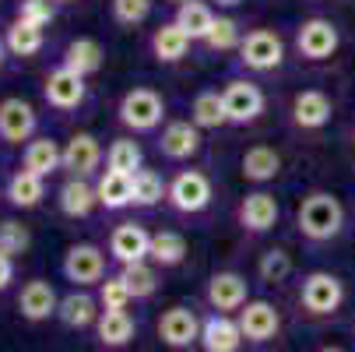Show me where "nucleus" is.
I'll use <instances>...</instances> for the list:
<instances>
[{
	"label": "nucleus",
	"instance_id": "20",
	"mask_svg": "<svg viewBox=\"0 0 355 352\" xmlns=\"http://www.w3.org/2000/svg\"><path fill=\"white\" fill-rule=\"evenodd\" d=\"M243 342V328L229 314H211L200 321V349L205 352H239Z\"/></svg>",
	"mask_w": 355,
	"mask_h": 352
},
{
	"label": "nucleus",
	"instance_id": "43",
	"mask_svg": "<svg viewBox=\"0 0 355 352\" xmlns=\"http://www.w3.org/2000/svg\"><path fill=\"white\" fill-rule=\"evenodd\" d=\"M11 282H15V258L0 250V292H4Z\"/></svg>",
	"mask_w": 355,
	"mask_h": 352
},
{
	"label": "nucleus",
	"instance_id": "5",
	"mask_svg": "<svg viewBox=\"0 0 355 352\" xmlns=\"http://www.w3.org/2000/svg\"><path fill=\"white\" fill-rule=\"evenodd\" d=\"M166 201H169V208L180 212V215H200V212L211 205V180H208V173H200V169H180L169 180Z\"/></svg>",
	"mask_w": 355,
	"mask_h": 352
},
{
	"label": "nucleus",
	"instance_id": "11",
	"mask_svg": "<svg viewBox=\"0 0 355 352\" xmlns=\"http://www.w3.org/2000/svg\"><path fill=\"white\" fill-rule=\"evenodd\" d=\"M205 299L215 314H239L250 299V289H246V278L239 271H215L208 278V289H205Z\"/></svg>",
	"mask_w": 355,
	"mask_h": 352
},
{
	"label": "nucleus",
	"instance_id": "34",
	"mask_svg": "<svg viewBox=\"0 0 355 352\" xmlns=\"http://www.w3.org/2000/svg\"><path fill=\"white\" fill-rule=\"evenodd\" d=\"M120 278L127 282L134 299H151L159 292V265L151 261H134V265H120Z\"/></svg>",
	"mask_w": 355,
	"mask_h": 352
},
{
	"label": "nucleus",
	"instance_id": "19",
	"mask_svg": "<svg viewBox=\"0 0 355 352\" xmlns=\"http://www.w3.org/2000/svg\"><path fill=\"white\" fill-rule=\"evenodd\" d=\"M159 338L169 349H190L193 342H200V321L190 307H169L159 317Z\"/></svg>",
	"mask_w": 355,
	"mask_h": 352
},
{
	"label": "nucleus",
	"instance_id": "7",
	"mask_svg": "<svg viewBox=\"0 0 355 352\" xmlns=\"http://www.w3.org/2000/svg\"><path fill=\"white\" fill-rule=\"evenodd\" d=\"M60 271L78 289L98 285V282L106 278V254L95 243H74V246H67V254L60 261Z\"/></svg>",
	"mask_w": 355,
	"mask_h": 352
},
{
	"label": "nucleus",
	"instance_id": "45",
	"mask_svg": "<svg viewBox=\"0 0 355 352\" xmlns=\"http://www.w3.org/2000/svg\"><path fill=\"white\" fill-rule=\"evenodd\" d=\"M4 57H8V46H4V35H0V67H4Z\"/></svg>",
	"mask_w": 355,
	"mask_h": 352
},
{
	"label": "nucleus",
	"instance_id": "37",
	"mask_svg": "<svg viewBox=\"0 0 355 352\" xmlns=\"http://www.w3.org/2000/svg\"><path fill=\"white\" fill-rule=\"evenodd\" d=\"M239 42H243V28L229 15H218L211 32L205 35V46L211 49V53H229V49H239Z\"/></svg>",
	"mask_w": 355,
	"mask_h": 352
},
{
	"label": "nucleus",
	"instance_id": "42",
	"mask_svg": "<svg viewBox=\"0 0 355 352\" xmlns=\"http://www.w3.org/2000/svg\"><path fill=\"white\" fill-rule=\"evenodd\" d=\"M148 15H151V0H113V18H116V25L134 28V25H141Z\"/></svg>",
	"mask_w": 355,
	"mask_h": 352
},
{
	"label": "nucleus",
	"instance_id": "16",
	"mask_svg": "<svg viewBox=\"0 0 355 352\" xmlns=\"http://www.w3.org/2000/svg\"><path fill=\"white\" fill-rule=\"evenodd\" d=\"M159 152L169 162H187L200 152V127L193 120H169L159 134Z\"/></svg>",
	"mask_w": 355,
	"mask_h": 352
},
{
	"label": "nucleus",
	"instance_id": "13",
	"mask_svg": "<svg viewBox=\"0 0 355 352\" xmlns=\"http://www.w3.org/2000/svg\"><path fill=\"white\" fill-rule=\"evenodd\" d=\"M236 321L243 328V338L253 342V345L271 342L282 328V314L275 310V303H268V299H246V307L239 310Z\"/></svg>",
	"mask_w": 355,
	"mask_h": 352
},
{
	"label": "nucleus",
	"instance_id": "38",
	"mask_svg": "<svg viewBox=\"0 0 355 352\" xmlns=\"http://www.w3.org/2000/svg\"><path fill=\"white\" fill-rule=\"evenodd\" d=\"M257 275H261V282L278 285V282H285V278L292 275V258L285 254L282 246H275V250H268V254H261V261H257Z\"/></svg>",
	"mask_w": 355,
	"mask_h": 352
},
{
	"label": "nucleus",
	"instance_id": "39",
	"mask_svg": "<svg viewBox=\"0 0 355 352\" xmlns=\"http://www.w3.org/2000/svg\"><path fill=\"white\" fill-rule=\"evenodd\" d=\"M130 289L120 275H106L103 282H98V307L103 310H127L130 307Z\"/></svg>",
	"mask_w": 355,
	"mask_h": 352
},
{
	"label": "nucleus",
	"instance_id": "23",
	"mask_svg": "<svg viewBox=\"0 0 355 352\" xmlns=\"http://www.w3.org/2000/svg\"><path fill=\"white\" fill-rule=\"evenodd\" d=\"M190 42H193V39H190L176 22H162L155 32H151L148 49H151V57H155L159 64H180V60L187 57Z\"/></svg>",
	"mask_w": 355,
	"mask_h": 352
},
{
	"label": "nucleus",
	"instance_id": "10",
	"mask_svg": "<svg viewBox=\"0 0 355 352\" xmlns=\"http://www.w3.org/2000/svg\"><path fill=\"white\" fill-rule=\"evenodd\" d=\"M39 131V113L21 95L0 99V141L8 144H28Z\"/></svg>",
	"mask_w": 355,
	"mask_h": 352
},
{
	"label": "nucleus",
	"instance_id": "27",
	"mask_svg": "<svg viewBox=\"0 0 355 352\" xmlns=\"http://www.w3.org/2000/svg\"><path fill=\"white\" fill-rule=\"evenodd\" d=\"M95 194H98V205H103L106 212H123V208L134 205V176L106 169L95 180Z\"/></svg>",
	"mask_w": 355,
	"mask_h": 352
},
{
	"label": "nucleus",
	"instance_id": "29",
	"mask_svg": "<svg viewBox=\"0 0 355 352\" xmlns=\"http://www.w3.org/2000/svg\"><path fill=\"white\" fill-rule=\"evenodd\" d=\"M215 4H208V0H183V4H176V25L193 39V42H205V35L211 32L215 25Z\"/></svg>",
	"mask_w": 355,
	"mask_h": 352
},
{
	"label": "nucleus",
	"instance_id": "44",
	"mask_svg": "<svg viewBox=\"0 0 355 352\" xmlns=\"http://www.w3.org/2000/svg\"><path fill=\"white\" fill-rule=\"evenodd\" d=\"M211 4H215V8H225V11H232V8H239V4H243V0H211Z\"/></svg>",
	"mask_w": 355,
	"mask_h": 352
},
{
	"label": "nucleus",
	"instance_id": "21",
	"mask_svg": "<svg viewBox=\"0 0 355 352\" xmlns=\"http://www.w3.org/2000/svg\"><path fill=\"white\" fill-rule=\"evenodd\" d=\"M95 205H98L95 183H88L85 176H67L64 187L57 190V208L67 219H88L95 212Z\"/></svg>",
	"mask_w": 355,
	"mask_h": 352
},
{
	"label": "nucleus",
	"instance_id": "26",
	"mask_svg": "<svg viewBox=\"0 0 355 352\" xmlns=\"http://www.w3.org/2000/svg\"><path fill=\"white\" fill-rule=\"evenodd\" d=\"M239 173H243L246 183H271L282 173V156L271 144H253L239 159Z\"/></svg>",
	"mask_w": 355,
	"mask_h": 352
},
{
	"label": "nucleus",
	"instance_id": "22",
	"mask_svg": "<svg viewBox=\"0 0 355 352\" xmlns=\"http://www.w3.org/2000/svg\"><path fill=\"white\" fill-rule=\"evenodd\" d=\"M21 169L35 173V176H53L64 169V148L53 141V137H32L25 148H21Z\"/></svg>",
	"mask_w": 355,
	"mask_h": 352
},
{
	"label": "nucleus",
	"instance_id": "3",
	"mask_svg": "<svg viewBox=\"0 0 355 352\" xmlns=\"http://www.w3.org/2000/svg\"><path fill=\"white\" fill-rule=\"evenodd\" d=\"M239 64L253 74H268V71H278L282 60H285V42L275 28H253L243 35L239 42Z\"/></svg>",
	"mask_w": 355,
	"mask_h": 352
},
{
	"label": "nucleus",
	"instance_id": "33",
	"mask_svg": "<svg viewBox=\"0 0 355 352\" xmlns=\"http://www.w3.org/2000/svg\"><path fill=\"white\" fill-rule=\"evenodd\" d=\"M4 46H8V53H11V57L28 60V57H35L39 49L46 46V35H42V28H39V25L15 18V22L4 28Z\"/></svg>",
	"mask_w": 355,
	"mask_h": 352
},
{
	"label": "nucleus",
	"instance_id": "24",
	"mask_svg": "<svg viewBox=\"0 0 355 352\" xmlns=\"http://www.w3.org/2000/svg\"><path fill=\"white\" fill-rule=\"evenodd\" d=\"M98 314H103V310H98V299L92 292H85V289H74V292H67L60 299L57 321L64 328H71V331H81V328H92L98 321Z\"/></svg>",
	"mask_w": 355,
	"mask_h": 352
},
{
	"label": "nucleus",
	"instance_id": "6",
	"mask_svg": "<svg viewBox=\"0 0 355 352\" xmlns=\"http://www.w3.org/2000/svg\"><path fill=\"white\" fill-rule=\"evenodd\" d=\"M222 103H225V117L232 127H246L264 113V92L257 81L250 78H229L222 85Z\"/></svg>",
	"mask_w": 355,
	"mask_h": 352
},
{
	"label": "nucleus",
	"instance_id": "1",
	"mask_svg": "<svg viewBox=\"0 0 355 352\" xmlns=\"http://www.w3.org/2000/svg\"><path fill=\"white\" fill-rule=\"evenodd\" d=\"M295 226H299V236L310 240V243H327L341 233L345 226V208L341 201L327 190H313L302 197V205L295 212Z\"/></svg>",
	"mask_w": 355,
	"mask_h": 352
},
{
	"label": "nucleus",
	"instance_id": "40",
	"mask_svg": "<svg viewBox=\"0 0 355 352\" xmlns=\"http://www.w3.org/2000/svg\"><path fill=\"white\" fill-rule=\"evenodd\" d=\"M28 246H32L28 226H21V222H15V219H4V222H0V250H4V254L18 258V254H25Z\"/></svg>",
	"mask_w": 355,
	"mask_h": 352
},
{
	"label": "nucleus",
	"instance_id": "15",
	"mask_svg": "<svg viewBox=\"0 0 355 352\" xmlns=\"http://www.w3.org/2000/svg\"><path fill=\"white\" fill-rule=\"evenodd\" d=\"M236 222L250 233V236H261V233H271L275 222H278V201L275 194L268 190H253L239 201L236 208Z\"/></svg>",
	"mask_w": 355,
	"mask_h": 352
},
{
	"label": "nucleus",
	"instance_id": "25",
	"mask_svg": "<svg viewBox=\"0 0 355 352\" xmlns=\"http://www.w3.org/2000/svg\"><path fill=\"white\" fill-rule=\"evenodd\" d=\"M103 60H106V49H103V42L98 39H88V35H78V39H71L67 42V49H64V67H71V71H78L81 78H92V74H98L103 71Z\"/></svg>",
	"mask_w": 355,
	"mask_h": 352
},
{
	"label": "nucleus",
	"instance_id": "48",
	"mask_svg": "<svg viewBox=\"0 0 355 352\" xmlns=\"http://www.w3.org/2000/svg\"><path fill=\"white\" fill-rule=\"evenodd\" d=\"M169 4H183V0H169Z\"/></svg>",
	"mask_w": 355,
	"mask_h": 352
},
{
	"label": "nucleus",
	"instance_id": "14",
	"mask_svg": "<svg viewBox=\"0 0 355 352\" xmlns=\"http://www.w3.org/2000/svg\"><path fill=\"white\" fill-rule=\"evenodd\" d=\"M103 144H98V137L95 134H88V131H78V134H71L67 137V144H64V173H71V176H95V169L103 166Z\"/></svg>",
	"mask_w": 355,
	"mask_h": 352
},
{
	"label": "nucleus",
	"instance_id": "8",
	"mask_svg": "<svg viewBox=\"0 0 355 352\" xmlns=\"http://www.w3.org/2000/svg\"><path fill=\"white\" fill-rule=\"evenodd\" d=\"M42 99L49 103V110H57V113H71V110H78L85 99H88V85H85V78L78 74V71H71V67H53L46 74V81H42Z\"/></svg>",
	"mask_w": 355,
	"mask_h": 352
},
{
	"label": "nucleus",
	"instance_id": "9",
	"mask_svg": "<svg viewBox=\"0 0 355 352\" xmlns=\"http://www.w3.org/2000/svg\"><path fill=\"white\" fill-rule=\"evenodd\" d=\"M338 25L331 18H306L295 28V49L306 60H331L338 53Z\"/></svg>",
	"mask_w": 355,
	"mask_h": 352
},
{
	"label": "nucleus",
	"instance_id": "35",
	"mask_svg": "<svg viewBox=\"0 0 355 352\" xmlns=\"http://www.w3.org/2000/svg\"><path fill=\"white\" fill-rule=\"evenodd\" d=\"M106 169H116V173H127L134 176L137 169H144V152L134 137H116L110 148H106Z\"/></svg>",
	"mask_w": 355,
	"mask_h": 352
},
{
	"label": "nucleus",
	"instance_id": "28",
	"mask_svg": "<svg viewBox=\"0 0 355 352\" xmlns=\"http://www.w3.org/2000/svg\"><path fill=\"white\" fill-rule=\"evenodd\" d=\"M95 335H98V345L103 349H123L134 342L137 324L127 310H103L95 321Z\"/></svg>",
	"mask_w": 355,
	"mask_h": 352
},
{
	"label": "nucleus",
	"instance_id": "18",
	"mask_svg": "<svg viewBox=\"0 0 355 352\" xmlns=\"http://www.w3.org/2000/svg\"><path fill=\"white\" fill-rule=\"evenodd\" d=\"M151 250V233L137 222H120L110 233V258L116 265H134V261H148Z\"/></svg>",
	"mask_w": 355,
	"mask_h": 352
},
{
	"label": "nucleus",
	"instance_id": "30",
	"mask_svg": "<svg viewBox=\"0 0 355 352\" xmlns=\"http://www.w3.org/2000/svg\"><path fill=\"white\" fill-rule=\"evenodd\" d=\"M4 197L11 201L15 208L28 212V208H39L42 197H46V180L28 173V169H15L8 176V187H4Z\"/></svg>",
	"mask_w": 355,
	"mask_h": 352
},
{
	"label": "nucleus",
	"instance_id": "31",
	"mask_svg": "<svg viewBox=\"0 0 355 352\" xmlns=\"http://www.w3.org/2000/svg\"><path fill=\"white\" fill-rule=\"evenodd\" d=\"M190 120L200 131H218L229 124L225 117V103H222V88H200L190 103Z\"/></svg>",
	"mask_w": 355,
	"mask_h": 352
},
{
	"label": "nucleus",
	"instance_id": "4",
	"mask_svg": "<svg viewBox=\"0 0 355 352\" xmlns=\"http://www.w3.org/2000/svg\"><path fill=\"white\" fill-rule=\"evenodd\" d=\"M299 303L310 317H331L345 303V285L331 271H310L299 285Z\"/></svg>",
	"mask_w": 355,
	"mask_h": 352
},
{
	"label": "nucleus",
	"instance_id": "41",
	"mask_svg": "<svg viewBox=\"0 0 355 352\" xmlns=\"http://www.w3.org/2000/svg\"><path fill=\"white\" fill-rule=\"evenodd\" d=\"M15 18L46 28L49 22L57 18V0H18V15H15Z\"/></svg>",
	"mask_w": 355,
	"mask_h": 352
},
{
	"label": "nucleus",
	"instance_id": "46",
	"mask_svg": "<svg viewBox=\"0 0 355 352\" xmlns=\"http://www.w3.org/2000/svg\"><path fill=\"white\" fill-rule=\"evenodd\" d=\"M317 352H345V349H338V345H324V349H317Z\"/></svg>",
	"mask_w": 355,
	"mask_h": 352
},
{
	"label": "nucleus",
	"instance_id": "36",
	"mask_svg": "<svg viewBox=\"0 0 355 352\" xmlns=\"http://www.w3.org/2000/svg\"><path fill=\"white\" fill-rule=\"evenodd\" d=\"M169 183L155 169H137L134 173V208H155L159 201H166Z\"/></svg>",
	"mask_w": 355,
	"mask_h": 352
},
{
	"label": "nucleus",
	"instance_id": "2",
	"mask_svg": "<svg viewBox=\"0 0 355 352\" xmlns=\"http://www.w3.org/2000/svg\"><path fill=\"white\" fill-rule=\"evenodd\" d=\"M116 117L127 131L134 134H151V131H159L162 120H166V99L155 92V88H130L123 99H120V106H116Z\"/></svg>",
	"mask_w": 355,
	"mask_h": 352
},
{
	"label": "nucleus",
	"instance_id": "12",
	"mask_svg": "<svg viewBox=\"0 0 355 352\" xmlns=\"http://www.w3.org/2000/svg\"><path fill=\"white\" fill-rule=\"evenodd\" d=\"M60 310V296L57 289L49 285L46 278H28L18 292V314L28 321V324H42L49 317H57Z\"/></svg>",
	"mask_w": 355,
	"mask_h": 352
},
{
	"label": "nucleus",
	"instance_id": "17",
	"mask_svg": "<svg viewBox=\"0 0 355 352\" xmlns=\"http://www.w3.org/2000/svg\"><path fill=\"white\" fill-rule=\"evenodd\" d=\"M331 113H334V103H331L320 88L295 92L292 110H288V117H292V124H295L299 131H320V127H327V124H331Z\"/></svg>",
	"mask_w": 355,
	"mask_h": 352
},
{
	"label": "nucleus",
	"instance_id": "32",
	"mask_svg": "<svg viewBox=\"0 0 355 352\" xmlns=\"http://www.w3.org/2000/svg\"><path fill=\"white\" fill-rule=\"evenodd\" d=\"M148 261L159 265V268H176L187 261V236L176 229H159L151 233V250H148Z\"/></svg>",
	"mask_w": 355,
	"mask_h": 352
},
{
	"label": "nucleus",
	"instance_id": "47",
	"mask_svg": "<svg viewBox=\"0 0 355 352\" xmlns=\"http://www.w3.org/2000/svg\"><path fill=\"white\" fill-rule=\"evenodd\" d=\"M57 4H74V0H57Z\"/></svg>",
	"mask_w": 355,
	"mask_h": 352
}]
</instances>
